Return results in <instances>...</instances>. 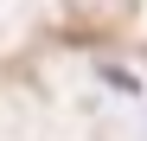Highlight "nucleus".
I'll use <instances>...</instances> for the list:
<instances>
[{
  "instance_id": "f257e3e1",
  "label": "nucleus",
  "mask_w": 147,
  "mask_h": 141,
  "mask_svg": "<svg viewBox=\"0 0 147 141\" xmlns=\"http://www.w3.org/2000/svg\"><path fill=\"white\" fill-rule=\"evenodd\" d=\"M102 83H115V90H141L134 70H115V64H102Z\"/></svg>"
}]
</instances>
